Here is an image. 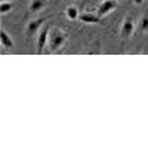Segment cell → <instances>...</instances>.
I'll return each mask as SVG.
<instances>
[{
	"instance_id": "1",
	"label": "cell",
	"mask_w": 148,
	"mask_h": 148,
	"mask_svg": "<svg viewBox=\"0 0 148 148\" xmlns=\"http://www.w3.org/2000/svg\"><path fill=\"white\" fill-rule=\"evenodd\" d=\"M67 40V36L64 31H61V30H53L51 34H49V49H51V52H56L58 49H61L64 46Z\"/></svg>"
},
{
	"instance_id": "2",
	"label": "cell",
	"mask_w": 148,
	"mask_h": 148,
	"mask_svg": "<svg viewBox=\"0 0 148 148\" xmlns=\"http://www.w3.org/2000/svg\"><path fill=\"white\" fill-rule=\"evenodd\" d=\"M49 34H51V27L46 25L40 33H39V39H37V53H43L45 51V46L49 42Z\"/></svg>"
},
{
	"instance_id": "3",
	"label": "cell",
	"mask_w": 148,
	"mask_h": 148,
	"mask_svg": "<svg viewBox=\"0 0 148 148\" xmlns=\"http://www.w3.org/2000/svg\"><path fill=\"white\" fill-rule=\"evenodd\" d=\"M116 8H117V0H104V2L98 6V15L105 16V15L111 14Z\"/></svg>"
},
{
	"instance_id": "4",
	"label": "cell",
	"mask_w": 148,
	"mask_h": 148,
	"mask_svg": "<svg viewBox=\"0 0 148 148\" xmlns=\"http://www.w3.org/2000/svg\"><path fill=\"white\" fill-rule=\"evenodd\" d=\"M135 31V22L132 18H126L121 24V28H120V37L121 39H127L130 37Z\"/></svg>"
},
{
	"instance_id": "5",
	"label": "cell",
	"mask_w": 148,
	"mask_h": 148,
	"mask_svg": "<svg viewBox=\"0 0 148 148\" xmlns=\"http://www.w3.org/2000/svg\"><path fill=\"white\" fill-rule=\"evenodd\" d=\"M43 18H37V19H33V21H30L28 24H27V28H25V33H27V36L30 37V36H34L37 31H39V28L42 27V24H43Z\"/></svg>"
},
{
	"instance_id": "6",
	"label": "cell",
	"mask_w": 148,
	"mask_h": 148,
	"mask_svg": "<svg viewBox=\"0 0 148 148\" xmlns=\"http://www.w3.org/2000/svg\"><path fill=\"white\" fill-rule=\"evenodd\" d=\"M79 19L82 22H84V24H101V16L89 14V12H86V14H80Z\"/></svg>"
},
{
	"instance_id": "7",
	"label": "cell",
	"mask_w": 148,
	"mask_h": 148,
	"mask_svg": "<svg viewBox=\"0 0 148 148\" xmlns=\"http://www.w3.org/2000/svg\"><path fill=\"white\" fill-rule=\"evenodd\" d=\"M0 42H2V46H3V47H8V49L14 47V40L10 39V36H9L5 30L0 31Z\"/></svg>"
},
{
	"instance_id": "8",
	"label": "cell",
	"mask_w": 148,
	"mask_h": 148,
	"mask_svg": "<svg viewBox=\"0 0 148 148\" xmlns=\"http://www.w3.org/2000/svg\"><path fill=\"white\" fill-rule=\"evenodd\" d=\"M65 16H67L68 19H71V21L79 19V16H80L79 8H76V6H68V8L65 9Z\"/></svg>"
},
{
	"instance_id": "9",
	"label": "cell",
	"mask_w": 148,
	"mask_h": 148,
	"mask_svg": "<svg viewBox=\"0 0 148 148\" xmlns=\"http://www.w3.org/2000/svg\"><path fill=\"white\" fill-rule=\"evenodd\" d=\"M46 6V0H31L30 3V12L36 14V12H40L42 9H45Z\"/></svg>"
},
{
	"instance_id": "10",
	"label": "cell",
	"mask_w": 148,
	"mask_h": 148,
	"mask_svg": "<svg viewBox=\"0 0 148 148\" xmlns=\"http://www.w3.org/2000/svg\"><path fill=\"white\" fill-rule=\"evenodd\" d=\"M12 9H14V5L8 3L6 0H2V5H0V14L5 15V14H8V12H10Z\"/></svg>"
},
{
	"instance_id": "11",
	"label": "cell",
	"mask_w": 148,
	"mask_h": 148,
	"mask_svg": "<svg viewBox=\"0 0 148 148\" xmlns=\"http://www.w3.org/2000/svg\"><path fill=\"white\" fill-rule=\"evenodd\" d=\"M141 30H144V31L148 30V15H144L141 19Z\"/></svg>"
},
{
	"instance_id": "12",
	"label": "cell",
	"mask_w": 148,
	"mask_h": 148,
	"mask_svg": "<svg viewBox=\"0 0 148 148\" xmlns=\"http://www.w3.org/2000/svg\"><path fill=\"white\" fill-rule=\"evenodd\" d=\"M132 2H133L135 5H142V3L145 2V0H132Z\"/></svg>"
}]
</instances>
